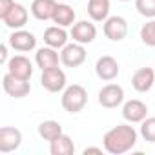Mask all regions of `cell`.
I'll list each match as a JSON object with an SVG mask.
<instances>
[{"instance_id": "obj_29", "label": "cell", "mask_w": 155, "mask_h": 155, "mask_svg": "<svg viewBox=\"0 0 155 155\" xmlns=\"http://www.w3.org/2000/svg\"><path fill=\"white\" fill-rule=\"evenodd\" d=\"M120 2H130V0H120Z\"/></svg>"}, {"instance_id": "obj_8", "label": "cell", "mask_w": 155, "mask_h": 155, "mask_svg": "<svg viewBox=\"0 0 155 155\" xmlns=\"http://www.w3.org/2000/svg\"><path fill=\"white\" fill-rule=\"evenodd\" d=\"M124 102V90L119 84H106L101 91H99V104L102 108H117Z\"/></svg>"}, {"instance_id": "obj_23", "label": "cell", "mask_w": 155, "mask_h": 155, "mask_svg": "<svg viewBox=\"0 0 155 155\" xmlns=\"http://www.w3.org/2000/svg\"><path fill=\"white\" fill-rule=\"evenodd\" d=\"M140 40L144 46L155 48V18H150V22L140 28Z\"/></svg>"}, {"instance_id": "obj_4", "label": "cell", "mask_w": 155, "mask_h": 155, "mask_svg": "<svg viewBox=\"0 0 155 155\" xmlns=\"http://www.w3.org/2000/svg\"><path fill=\"white\" fill-rule=\"evenodd\" d=\"M60 62L66 66V68H79L86 62V49H84V44H79V42H71V44H66L60 51Z\"/></svg>"}, {"instance_id": "obj_9", "label": "cell", "mask_w": 155, "mask_h": 155, "mask_svg": "<svg viewBox=\"0 0 155 155\" xmlns=\"http://www.w3.org/2000/svg\"><path fill=\"white\" fill-rule=\"evenodd\" d=\"M22 144V131L13 126L0 128V153H11Z\"/></svg>"}, {"instance_id": "obj_1", "label": "cell", "mask_w": 155, "mask_h": 155, "mask_svg": "<svg viewBox=\"0 0 155 155\" xmlns=\"http://www.w3.org/2000/svg\"><path fill=\"white\" fill-rule=\"evenodd\" d=\"M135 144H137V131L131 126V122L113 126L102 137V146L111 155H122V153L133 150Z\"/></svg>"}, {"instance_id": "obj_6", "label": "cell", "mask_w": 155, "mask_h": 155, "mask_svg": "<svg viewBox=\"0 0 155 155\" xmlns=\"http://www.w3.org/2000/svg\"><path fill=\"white\" fill-rule=\"evenodd\" d=\"M95 73L101 81L104 82H111L115 81L119 73H120V66L119 62L111 57V55H102L97 58V64H95Z\"/></svg>"}, {"instance_id": "obj_22", "label": "cell", "mask_w": 155, "mask_h": 155, "mask_svg": "<svg viewBox=\"0 0 155 155\" xmlns=\"http://www.w3.org/2000/svg\"><path fill=\"white\" fill-rule=\"evenodd\" d=\"M62 133H64V131H62V124L57 122V120H42V122L38 124V135H40L44 140H48V142L55 140V139L60 137Z\"/></svg>"}, {"instance_id": "obj_2", "label": "cell", "mask_w": 155, "mask_h": 155, "mask_svg": "<svg viewBox=\"0 0 155 155\" xmlns=\"http://www.w3.org/2000/svg\"><path fill=\"white\" fill-rule=\"evenodd\" d=\"M60 104L68 113H79L84 110V106L88 104V91L84 86L81 84H71L66 86V90L62 91L60 97Z\"/></svg>"}, {"instance_id": "obj_3", "label": "cell", "mask_w": 155, "mask_h": 155, "mask_svg": "<svg viewBox=\"0 0 155 155\" xmlns=\"http://www.w3.org/2000/svg\"><path fill=\"white\" fill-rule=\"evenodd\" d=\"M40 86L49 91V93H58L66 90V73L57 66V68H49L42 71L40 77Z\"/></svg>"}, {"instance_id": "obj_24", "label": "cell", "mask_w": 155, "mask_h": 155, "mask_svg": "<svg viewBox=\"0 0 155 155\" xmlns=\"http://www.w3.org/2000/svg\"><path fill=\"white\" fill-rule=\"evenodd\" d=\"M140 135L146 142L155 144V117H146L140 122Z\"/></svg>"}, {"instance_id": "obj_28", "label": "cell", "mask_w": 155, "mask_h": 155, "mask_svg": "<svg viewBox=\"0 0 155 155\" xmlns=\"http://www.w3.org/2000/svg\"><path fill=\"white\" fill-rule=\"evenodd\" d=\"M84 155H88V153H102V148H97V146H88V148H84V151H82Z\"/></svg>"}, {"instance_id": "obj_30", "label": "cell", "mask_w": 155, "mask_h": 155, "mask_svg": "<svg viewBox=\"0 0 155 155\" xmlns=\"http://www.w3.org/2000/svg\"><path fill=\"white\" fill-rule=\"evenodd\" d=\"M64 2H68V0H64Z\"/></svg>"}, {"instance_id": "obj_11", "label": "cell", "mask_w": 155, "mask_h": 155, "mask_svg": "<svg viewBox=\"0 0 155 155\" xmlns=\"http://www.w3.org/2000/svg\"><path fill=\"white\" fill-rule=\"evenodd\" d=\"M73 42H79V44H91L95 38H97V28L95 24L88 22V20H79L71 26V31H69Z\"/></svg>"}, {"instance_id": "obj_18", "label": "cell", "mask_w": 155, "mask_h": 155, "mask_svg": "<svg viewBox=\"0 0 155 155\" xmlns=\"http://www.w3.org/2000/svg\"><path fill=\"white\" fill-rule=\"evenodd\" d=\"M58 62H60V55L57 53L55 48L46 46V48L37 49V53H35V64H37L42 71H44V69H49V68H57Z\"/></svg>"}, {"instance_id": "obj_21", "label": "cell", "mask_w": 155, "mask_h": 155, "mask_svg": "<svg viewBox=\"0 0 155 155\" xmlns=\"http://www.w3.org/2000/svg\"><path fill=\"white\" fill-rule=\"evenodd\" d=\"M88 15L95 22H104L110 17V0H90Z\"/></svg>"}, {"instance_id": "obj_17", "label": "cell", "mask_w": 155, "mask_h": 155, "mask_svg": "<svg viewBox=\"0 0 155 155\" xmlns=\"http://www.w3.org/2000/svg\"><path fill=\"white\" fill-rule=\"evenodd\" d=\"M68 37L69 35H68L66 28H62V26H49L44 31V42H46V46L55 48V49H62L68 44Z\"/></svg>"}, {"instance_id": "obj_12", "label": "cell", "mask_w": 155, "mask_h": 155, "mask_svg": "<svg viewBox=\"0 0 155 155\" xmlns=\"http://www.w3.org/2000/svg\"><path fill=\"white\" fill-rule=\"evenodd\" d=\"M9 46H11L15 51L26 53V51L35 49V46H37V37H35L31 31H26V29H13V33L9 35Z\"/></svg>"}, {"instance_id": "obj_7", "label": "cell", "mask_w": 155, "mask_h": 155, "mask_svg": "<svg viewBox=\"0 0 155 155\" xmlns=\"http://www.w3.org/2000/svg\"><path fill=\"white\" fill-rule=\"evenodd\" d=\"M8 68V73H11L17 79H22V81H29L33 77V64L28 57L24 55H15L8 60L6 64Z\"/></svg>"}, {"instance_id": "obj_13", "label": "cell", "mask_w": 155, "mask_h": 155, "mask_svg": "<svg viewBox=\"0 0 155 155\" xmlns=\"http://www.w3.org/2000/svg\"><path fill=\"white\" fill-rule=\"evenodd\" d=\"M122 117H124V120H128L131 124L142 122L148 117V106L142 101H139V99L126 101L122 104Z\"/></svg>"}, {"instance_id": "obj_14", "label": "cell", "mask_w": 155, "mask_h": 155, "mask_svg": "<svg viewBox=\"0 0 155 155\" xmlns=\"http://www.w3.org/2000/svg\"><path fill=\"white\" fill-rule=\"evenodd\" d=\"M131 86L139 93H146L155 86V69L151 68H139L131 77Z\"/></svg>"}, {"instance_id": "obj_25", "label": "cell", "mask_w": 155, "mask_h": 155, "mask_svg": "<svg viewBox=\"0 0 155 155\" xmlns=\"http://www.w3.org/2000/svg\"><path fill=\"white\" fill-rule=\"evenodd\" d=\"M135 9L146 18H155V0H135Z\"/></svg>"}, {"instance_id": "obj_5", "label": "cell", "mask_w": 155, "mask_h": 155, "mask_svg": "<svg viewBox=\"0 0 155 155\" xmlns=\"http://www.w3.org/2000/svg\"><path fill=\"white\" fill-rule=\"evenodd\" d=\"M102 29H104L106 38H110L111 42H120L128 35V20L124 17H119V15L108 17L104 20V28Z\"/></svg>"}, {"instance_id": "obj_27", "label": "cell", "mask_w": 155, "mask_h": 155, "mask_svg": "<svg viewBox=\"0 0 155 155\" xmlns=\"http://www.w3.org/2000/svg\"><path fill=\"white\" fill-rule=\"evenodd\" d=\"M8 44H2L0 46V62L2 64H8Z\"/></svg>"}, {"instance_id": "obj_20", "label": "cell", "mask_w": 155, "mask_h": 155, "mask_svg": "<svg viewBox=\"0 0 155 155\" xmlns=\"http://www.w3.org/2000/svg\"><path fill=\"white\" fill-rule=\"evenodd\" d=\"M75 18H77V13L71 6L58 4L57 9H55V15H53V24L62 26V28H69V26L75 24Z\"/></svg>"}, {"instance_id": "obj_19", "label": "cell", "mask_w": 155, "mask_h": 155, "mask_svg": "<svg viewBox=\"0 0 155 155\" xmlns=\"http://www.w3.org/2000/svg\"><path fill=\"white\" fill-rule=\"evenodd\" d=\"M49 151L51 155H73L75 153V142L69 135L62 133L55 140L49 142Z\"/></svg>"}, {"instance_id": "obj_10", "label": "cell", "mask_w": 155, "mask_h": 155, "mask_svg": "<svg viewBox=\"0 0 155 155\" xmlns=\"http://www.w3.org/2000/svg\"><path fill=\"white\" fill-rule=\"evenodd\" d=\"M2 88L4 91L13 97V99H24L29 91H31V84L29 81H22V79H17L11 73H6L4 79H2Z\"/></svg>"}, {"instance_id": "obj_16", "label": "cell", "mask_w": 155, "mask_h": 155, "mask_svg": "<svg viewBox=\"0 0 155 155\" xmlns=\"http://www.w3.org/2000/svg\"><path fill=\"white\" fill-rule=\"evenodd\" d=\"M57 0H33L31 2V15L37 18V20H53V15H55V9H57Z\"/></svg>"}, {"instance_id": "obj_26", "label": "cell", "mask_w": 155, "mask_h": 155, "mask_svg": "<svg viewBox=\"0 0 155 155\" xmlns=\"http://www.w3.org/2000/svg\"><path fill=\"white\" fill-rule=\"evenodd\" d=\"M13 6H15V0H0V18H2Z\"/></svg>"}, {"instance_id": "obj_15", "label": "cell", "mask_w": 155, "mask_h": 155, "mask_svg": "<svg viewBox=\"0 0 155 155\" xmlns=\"http://www.w3.org/2000/svg\"><path fill=\"white\" fill-rule=\"evenodd\" d=\"M28 18H29V13L28 9L22 6V4H17L2 17V22L9 28V29H22L26 24H28Z\"/></svg>"}]
</instances>
